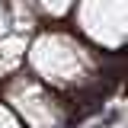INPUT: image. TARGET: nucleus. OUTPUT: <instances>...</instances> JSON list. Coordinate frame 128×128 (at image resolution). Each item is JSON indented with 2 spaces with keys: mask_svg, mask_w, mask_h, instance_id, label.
<instances>
[{
  "mask_svg": "<svg viewBox=\"0 0 128 128\" xmlns=\"http://www.w3.org/2000/svg\"><path fill=\"white\" fill-rule=\"evenodd\" d=\"M29 64L51 86H77L93 70V54L64 32H42L29 51Z\"/></svg>",
  "mask_w": 128,
  "mask_h": 128,
  "instance_id": "1",
  "label": "nucleus"
},
{
  "mask_svg": "<svg viewBox=\"0 0 128 128\" xmlns=\"http://www.w3.org/2000/svg\"><path fill=\"white\" fill-rule=\"evenodd\" d=\"M6 102L13 106V112L22 115V122L29 128H61L64 122L61 102L35 77H26V74L6 83Z\"/></svg>",
  "mask_w": 128,
  "mask_h": 128,
  "instance_id": "2",
  "label": "nucleus"
},
{
  "mask_svg": "<svg viewBox=\"0 0 128 128\" xmlns=\"http://www.w3.org/2000/svg\"><path fill=\"white\" fill-rule=\"evenodd\" d=\"M0 128H22V122L16 118V112L6 109L3 102H0Z\"/></svg>",
  "mask_w": 128,
  "mask_h": 128,
  "instance_id": "3",
  "label": "nucleus"
},
{
  "mask_svg": "<svg viewBox=\"0 0 128 128\" xmlns=\"http://www.w3.org/2000/svg\"><path fill=\"white\" fill-rule=\"evenodd\" d=\"M3 32H6V10L0 6V35H3Z\"/></svg>",
  "mask_w": 128,
  "mask_h": 128,
  "instance_id": "4",
  "label": "nucleus"
}]
</instances>
